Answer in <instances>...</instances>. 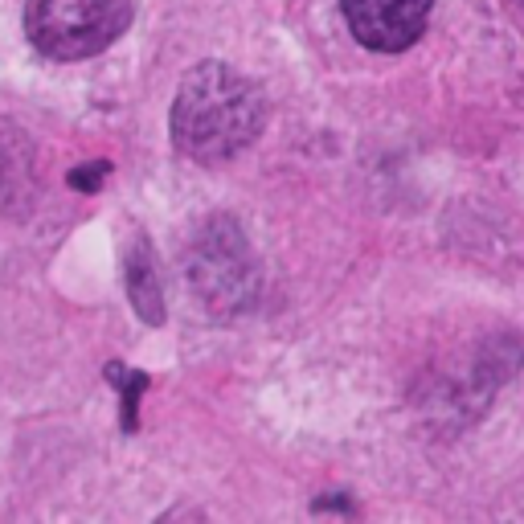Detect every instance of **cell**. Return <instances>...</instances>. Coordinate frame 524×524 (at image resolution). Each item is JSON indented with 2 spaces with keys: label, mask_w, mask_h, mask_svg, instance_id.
<instances>
[{
  "label": "cell",
  "mask_w": 524,
  "mask_h": 524,
  "mask_svg": "<svg viewBox=\"0 0 524 524\" xmlns=\"http://www.w3.org/2000/svg\"><path fill=\"white\" fill-rule=\"evenodd\" d=\"M267 123V99L222 62H201L181 82L172 103V140L189 160L222 164L258 140Z\"/></svg>",
  "instance_id": "1"
},
{
  "label": "cell",
  "mask_w": 524,
  "mask_h": 524,
  "mask_svg": "<svg viewBox=\"0 0 524 524\" xmlns=\"http://www.w3.org/2000/svg\"><path fill=\"white\" fill-rule=\"evenodd\" d=\"M127 21L131 0H29L33 46L58 62H78L107 50Z\"/></svg>",
  "instance_id": "2"
},
{
  "label": "cell",
  "mask_w": 524,
  "mask_h": 524,
  "mask_svg": "<svg viewBox=\"0 0 524 524\" xmlns=\"http://www.w3.org/2000/svg\"><path fill=\"white\" fill-rule=\"evenodd\" d=\"M434 0H340V13L365 50L402 54L426 33Z\"/></svg>",
  "instance_id": "3"
},
{
  "label": "cell",
  "mask_w": 524,
  "mask_h": 524,
  "mask_svg": "<svg viewBox=\"0 0 524 524\" xmlns=\"http://www.w3.org/2000/svg\"><path fill=\"white\" fill-rule=\"evenodd\" d=\"M250 258L246 246L238 238V226L230 222H213L205 230V238L197 242V258H193V283L201 287V295L213 303H234L250 299Z\"/></svg>",
  "instance_id": "4"
},
{
  "label": "cell",
  "mask_w": 524,
  "mask_h": 524,
  "mask_svg": "<svg viewBox=\"0 0 524 524\" xmlns=\"http://www.w3.org/2000/svg\"><path fill=\"white\" fill-rule=\"evenodd\" d=\"M127 291H131V303H136V312L152 324H160L164 308H160V283H156V262H152V250L144 242H136L127 258Z\"/></svg>",
  "instance_id": "5"
}]
</instances>
